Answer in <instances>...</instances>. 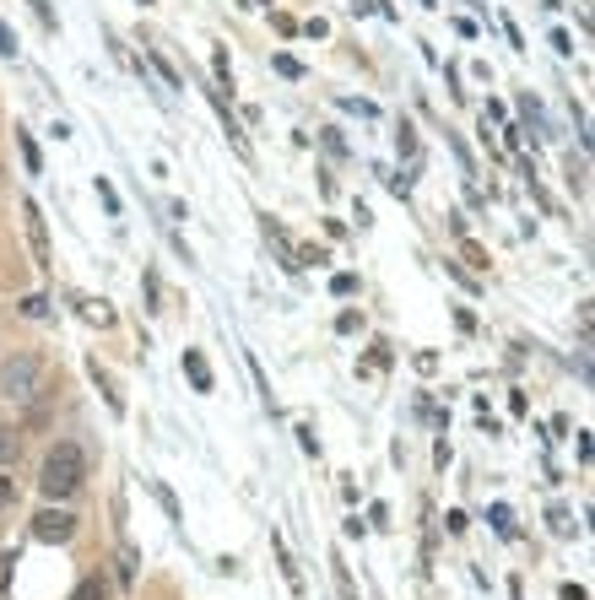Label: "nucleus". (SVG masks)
<instances>
[{"instance_id":"19","label":"nucleus","mask_w":595,"mask_h":600,"mask_svg":"<svg viewBox=\"0 0 595 600\" xmlns=\"http://www.w3.org/2000/svg\"><path fill=\"white\" fill-rule=\"evenodd\" d=\"M28 6L38 11V22H55V11H49V0H28Z\"/></svg>"},{"instance_id":"1","label":"nucleus","mask_w":595,"mask_h":600,"mask_svg":"<svg viewBox=\"0 0 595 600\" xmlns=\"http://www.w3.org/2000/svg\"><path fill=\"white\" fill-rule=\"evenodd\" d=\"M87 482V455L76 444H55L44 460V476H38V487H44V498H71L76 487Z\"/></svg>"},{"instance_id":"5","label":"nucleus","mask_w":595,"mask_h":600,"mask_svg":"<svg viewBox=\"0 0 595 600\" xmlns=\"http://www.w3.org/2000/svg\"><path fill=\"white\" fill-rule=\"evenodd\" d=\"M87 373H92V384L103 390V400H109V411L114 417H125V395L114 390V379H109V368H98V363H87Z\"/></svg>"},{"instance_id":"10","label":"nucleus","mask_w":595,"mask_h":600,"mask_svg":"<svg viewBox=\"0 0 595 600\" xmlns=\"http://www.w3.org/2000/svg\"><path fill=\"white\" fill-rule=\"evenodd\" d=\"M82 314L92 319V325H114V309H109V303H82Z\"/></svg>"},{"instance_id":"11","label":"nucleus","mask_w":595,"mask_h":600,"mask_svg":"<svg viewBox=\"0 0 595 600\" xmlns=\"http://www.w3.org/2000/svg\"><path fill=\"white\" fill-rule=\"evenodd\" d=\"M147 487H152V498H157V503H163V509H168V519H179V503H174V492H168L163 482H147Z\"/></svg>"},{"instance_id":"16","label":"nucleus","mask_w":595,"mask_h":600,"mask_svg":"<svg viewBox=\"0 0 595 600\" xmlns=\"http://www.w3.org/2000/svg\"><path fill=\"white\" fill-rule=\"evenodd\" d=\"M357 325H363V314H341V319H336V330H341V336H352Z\"/></svg>"},{"instance_id":"9","label":"nucleus","mask_w":595,"mask_h":600,"mask_svg":"<svg viewBox=\"0 0 595 600\" xmlns=\"http://www.w3.org/2000/svg\"><path fill=\"white\" fill-rule=\"evenodd\" d=\"M17 141H22V163H28V168L38 173V168H44V157H38V146H33V136H28V130H17Z\"/></svg>"},{"instance_id":"18","label":"nucleus","mask_w":595,"mask_h":600,"mask_svg":"<svg viewBox=\"0 0 595 600\" xmlns=\"http://www.w3.org/2000/svg\"><path fill=\"white\" fill-rule=\"evenodd\" d=\"M11 503H17V487H11L6 476H0V509H11Z\"/></svg>"},{"instance_id":"2","label":"nucleus","mask_w":595,"mask_h":600,"mask_svg":"<svg viewBox=\"0 0 595 600\" xmlns=\"http://www.w3.org/2000/svg\"><path fill=\"white\" fill-rule=\"evenodd\" d=\"M38 357L33 352H22V357H11L6 368H0V390H6L11 400H33L38 395Z\"/></svg>"},{"instance_id":"14","label":"nucleus","mask_w":595,"mask_h":600,"mask_svg":"<svg viewBox=\"0 0 595 600\" xmlns=\"http://www.w3.org/2000/svg\"><path fill=\"white\" fill-rule=\"evenodd\" d=\"M487 519L498 525V536H514V519H509V509H504V503H493V514H487Z\"/></svg>"},{"instance_id":"21","label":"nucleus","mask_w":595,"mask_h":600,"mask_svg":"<svg viewBox=\"0 0 595 600\" xmlns=\"http://www.w3.org/2000/svg\"><path fill=\"white\" fill-rule=\"evenodd\" d=\"M141 6H152V0H141Z\"/></svg>"},{"instance_id":"3","label":"nucleus","mask_w":595,"mask_h":600,"mask_svg":"<svg viewBox=\"0 0 595 600\" xmlns=\"http://www.w3.org/2000/svg\"><path fill=\"white\" fill-rule=\"evenodd\" d=\"M33 536L38 541H55V546H65L76 536V519L65 514V509H44V514H33Z\"/></svg>"},{"instance_id":"8","label":"nucleus","mask_w":595,"mask_h":600,"mask_svg":"<svg viewBox=\"0 0 595 600\" xmlns=\"http://www.w3.org/2000/svg\"><path fill=\"white\" fill-rule=\"evenodd\" d=\"M330 573H336V590H341V600H357V584H352V573H347V563H341V552L330 557Z\"/></svg>"},{"instance_id":"15","label":"nucleus","mask_w":595,"mask_h":600,"mask_svg":"<svg viewBox=\"0 0 595 600\" xmlns=\"http://www.w3.org/2000/svg\"><path fill=\"white\" fill-rule=\"evenodd\" d=\"M11 455H17V438H11V433H6V428H0V465H6V460H11Z\"/></svg>"},{"instance_id":"4","label":"nucleus","mask_w":595,"mask_h":600,"mask_svg":"<svg viewBox=\"0 0 595 600\" xmlns=\"http://www.w3.org/2000/svg\"><path fill=\"white\" fill-rule=\"evenodd\" d=\"M22 222H28V238H33V255L38 265H49V233H44V211L33 200H22Z\"/></svg>"},{"instance_id":"20","label":"nucleus","mask_w":595,"mask_h":600,"mask_svg":"<svg viewBox=\"0 0 595 600\" xmlns=\"http://www.w3.org/2000/svg\"><path fill=\"white\" fill-rule=\"evenodd\" d=\"M563 600H590V595L579 590V584H563Z\"/></svg>"},{"instance_id":"7","label":"nucleus","mask_w":595,"mask_h":600,"mask_svg":"<svg viewBox=\"0 0 595 600\" xmlns=\"http://www.w3.org/2000/svg\"><path fill=\"white\" fill-rule=\"evenodd\" d=\"M276 563H282V573H287V584H293V595L303 600V573H298V563H293V552H287L282 541H276Z\"/></svg>"},{"instance_id":"13","label":"nucleus","mask_w":595,"mask_h":600,"mask_svg":"<svg viewBox=\"0 0 595 600\" xmlns=\"http://www.w3.org/2000/svg\"><path fill=\"white\" fill-rule=\"evenodd\" d=\"M71 600H103V579H82L76 584V595Z\"/></svg>"},{"instance_id":"6","label":"nucleus","mask_w":595,"mask_h":600,"mask_svg":"<svg viewBox=\"0 0 595 600\" xmlns=\"http://www.w3.org/2000/svg\"><path fill=\"white\" fill-rule=\"evenodd\" d=\"M184 373H190V384H195V390H211V368H206V357L201 352H184Z\"/></svg>"},{"instance_id":"17","label":"nucleus","mask_w":595,"mask_h":600,"mask_svg":"<svg viewBox=\"0 0 595 600\" xmlns=\"http://www.w3.org/2000/svg\"><path fill=\"white\" fill-rule=\"evenodd\" d=\"M0 55H17V38H11L6 22H0Z\"/></svg>"},{"instance_id":"12","label":"nucleus","mask_w":595,"mask_h":600,"mask_svg":"<svg viewBox=\"0 0 595 600\" xmlns=\"http://www.w3.org/2000/svg\"><path fill=\"white\" fill-rule=\"evenodd\" d=\"M547 519H552V530H558V536H574V514H568L563 503H558V509H552Z\"/></svg>"}]
</instances>
